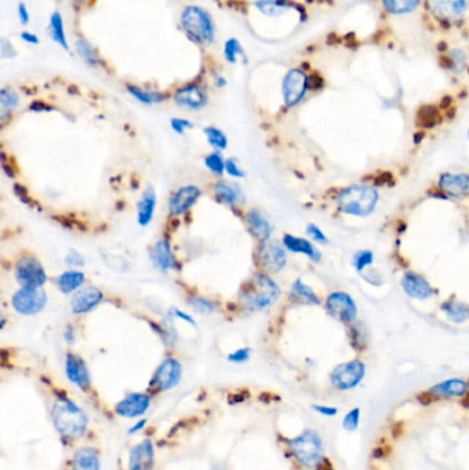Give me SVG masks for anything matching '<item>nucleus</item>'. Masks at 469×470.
<instances>
[{
  "instance_id": "obj_1",
  "label": "nucleus",
  "mask_w": 469,
  "mask_h": 470,
  "mask_svg": "<svg viewBox=\"0 0 469 470\" xmlns=\"http://www.w3.org/2000/svg\"><path fill=\"white\" fill-rule=\"evenodd\" d=\"M292 458L304 469L315 470L325 460V444L315 429H304L287 441Z\"/></svg>"
},
{
  "instance_id": "obj_2",
  "label": "nucleus",
  "mask_w": 469,
  "mask_h": 470,
  "mask_svg": "<svg viewBox=\"0 0 469 470\" xmlns=\"http://www.w3.org/2000/svg\"><path fill=\"white\" fill-rule=\"evenodd\" d=\"M51 417L58 433L69 440L82 437L88 425L83 410L68 397H58L51 407Z\"/></svg>"
},
{
  "instance_id": "obj_3",
  "label": "nucleus",
  "mask_w": 469,
  "mask_h": 470,
  "mask_svg": "<svg viewBox=\"0 0 469 470\" xmlns=\"http://www.w3.org/2000/svg\"><path fill=\"white\" fill-rule=\"evenodd\" d=\"M281 296L280 286L265 273L255 274L240 290V301L251 311L272 307Z\"/></svg>"
},
{
  "instance_id": "obj_4",
  "label": "nucleus",
  "mask_w": 469,
  "mask_h": 470,
  "mask_svg": "<svg viewBox=\"0 0 469 470\" xmlns=\"http://www.w3.org/2000/svg\"><path fill=\"white\" fill-rule=\"evenodd\" d=\"M336 201L346 214L368 216L377 205L378 193L369 186H351L340 191Z\"/></svg>"
},
{
  "instance_id": "obj_5",
  "label": "nucleus",
  "mask_w": 469,
  "mask_h": 470,
  "mask_svg": "<svg viewBox=\"0 0 469 470\" xmlns=\"http://www.w3.org/2000/svg\"><path fill=\"white\" fill-rule=\"evenodd\" d=\"M180 24L186 34L198 43L211 45L215 39V28L212 18L201 8H186L180 16Z\"/></svg>"
},
{
  "instance_id": "obj_6",
  "label": "nucleus",
  "mask_w": 469,
  "mask_h": 470,
  "mask_svg": "<svg viewBox=\"0 0 469 470\" xmlns=\"http://www.w3.org/2000/svg\"><path fill=\"white\" fill-rule=\"evenodd\" d=\"M365 375L366 364L359 359H354L337 364L329 375V382L333 389L339 392H348L359 386Z\"/></svg>"
},
{
  "instance_id": "obj_7",
  "label": "nucleus",
  "mask_w": 469,
  "mask_h": 470,
  "mask_svg": "<svg viewBox=\"0 0 469 470\" xmlns=\"http://www.w3.org/2000/svg\"><path fill=\"white\" fill-rule=\"evenodd\" d=\"M469 396V381L465 378H448L440 381L425 392H422L418 399H422V404H431L439 400H461Z\"/></svg>"
},
{
  "instance_id": "obj_8",
  "label": "nucleus",
  "mask_w": 469,
  "mask_h": 470,
  "mask_svg": "<svg viewBox=\"0 0 469 470\" xmlns=\"http://www.w3.org/2000/svg\"><path fill=\"white\" fill-rule=\"evenodd\" d=\"M16 280L21 288H42L47 282V274L35 256H21L16 264Z\"/></svg>"
},
{
  "instance_id": "obj_9",
  "label": "nucleus",
  "mask_w": 469,
  "mask_h": 470,
  "mask_svg": "<svg viewBox=\"0 0 469 470\" xmlns=\"http://www.w3.org/2000/svg\"><path fill=\"white\" fill-rule=\"evenodd\" d=\"M47 293L42 288H21L13 295L12 306L21 315H36L45 310Z\"/></svg>"
},
{
  "instance_id": "obj_10",
  "label": "nucleus",
  "mask_w": 469,
  "mask_h": 470,
  "mask_svg": "<svg viewBox=\"0 0 469 470\" xmlns=\"http://www.w3.org/2000/svg\"><path fill=\"white\" fill-rule=\"evenodd\" d=\"M183 369L178 359L175 358H167L164 359L157 370L154 371L149 388L154 392H165L176 385H179L182 380Z\"/></svg>"
},
{
  "instance_id": "obj_11",
  "label": "nucleus",
  "mask_w": 469,
  "mask_h": 470,
  "mask_svg": "<svg viewBox=\"0 0 469 470\" xmlns=\"http://www.w3.org/2000/svg\"><path fill=\"white\" fill-rule=\"evenodd\" d=\"M287 248L276 241L263 243L258 251V263L265 273H280L288 263Z\"/></svg>"
},
{
  "instance_id": "obj_12",
  "label": "nucleus",
  "mask_w": 469,
  "mask_h": 470,
  "mask_svg": "<svg viewBox=\"0 0 469 470\" xmlns=\"http://www.w3.org/2000/svg\"><path fill=\"white\" fill-rule=\"evenodd\" d=\"M309 77L300 69H291L282 82V95L287 106H296L309 90Z\"/></svg>"
},
{
  "instance_id": "obj_13",
  "label": "nucleus",
  "mask_w": 469,
  "mask_h": 470,
  "mask_svg": "<svg viewBox=\"0 0 469 470\" xmlns=\"http://www.w3.org/2000/svg\"><path fill=\"white\" fill-rule=\"evenodd\" d=\"M328 312L340 322L351 323L357 318V306L350 295L335 292L326 299Z\"/></svg>"
},
{
  "instance_id": "obj_14",
  "label": "nucleus",
  "mask_w": 469,
  "mask_h": 470,
  "mask_svg": "<svg viewBox=\"0 0 469 470\" xmlns=\"http://www.w3.org/2000/svg\"><path fill=\"white\" fill-rule=\"evenodd\" d=\"M431 14L443 23H453L462 17L466 10L465 0H426Z\"/></svg>"
},
{
  "instance_id": "obj_15",
  "label": "nucleus",
  "mask_w": 469,
  "mask_h": 470,
  "mask_svg": "<svg viewBox=\"0 0 469 470\" xmlns=\"http://www.w3.org/2000/svg\"><path fill=\"white\" fill-rule=\"evenodd\" d=\"M150 404L152 399L147 393L135 392L127 395L121 401H119L115 407V412L123 418H136L145 415L150 408Z\"/></svg>"
},
{
  "instance_id": "obj_16",
  "label": "nucleus",
  "mask_w": 469,
  "mask_h": 470,
  "mask_svg": "<svg viewBox=\"0 0 469 470\" xmlns=\"http://www.w3.org/2000/svg\"><path fill=\"white\" fill-rule=\"evenodd\" d=\"M201 188L193 184L183 186L178 188L169 199V213L171 216H182L189 212L201 197Z\"/></svg>"
},
{
  "instance_id": "obj_17",
  "label": "nucleus",
  "mask_w": 469,
  "mask_h": 470,
  "mask_svg": "<svg viewBox=\"0 0 469 470\" xmlns=\"http://www.w3.org/2000/svg\"><path fill=\"white\" fill-rule=\"evenodd\" d=\"M104 301V293L95 286H84L73 293L71 306L76 315L88 314Z\"/></svg>"
},
{
  "instance_id": "obj_18",
  "label": "nucleus",
  "mask_w": 469,
  "mask_h": 470,
  "mask_svg": "<svg viewBox=\"0 0 469 470\" xmlns=\"http://www.w3.org/2000/svg\"><path fill=\"white\" fill-rule=\"evenodd\" d=\"M154 467V445L150 438L138 443L130 451L128 470H153Z\"/></svg>"
},
{
  "instance_id": "obj_19",
  "label": "nucleus",
  "mask_w": 469,
  "mask_h": 470,
  "mask_svg": "<svg viewBox=\"0 0 469 470\" xmlns=\"http://www.w3.org/2000/svg\"><path fill=\"white\" fill-rule=\"evenodd\" d=\"M175 102L179 106L189 108L191 110H198L206 106L208 95L204 87L198 84H189L176 91Z\"/></svg>"
},
{
  "instance_id": "obj_20",
  "label": "nucleus",
  "mask_w": 469,
  "mask_h": 470,
  "mask_svg": "<svg viewBox=\"0 0 469 470\" xmlns=\"http://www.w3.org/2000/svg\"><path fill=\"white\" fill-rule=\"evenodd\" d=\"M65 371L72 384L86 391L90 386V371L86 362L75 354H69L65 359Z\"/></svg>"
},
{
  "instance_id": "obj_21",
  "label": "nucleus",
  "mask_w": 469,
  "mask_h": 470,
  "mask_svg": "<svg viewBox=\"0 0 469 470\" xmlns=\"http://www.w3.org/2000/svg\"><path fill=\"white\" fill-rule=\"evenodd\" d=\"M150 259L156 269L161 273H168L176 269V258L167 240H158L153 245L150 251Z\"/></svg>"
},
{
  "instance_id": "obj_22",
  "label": "nucleus",
  "mask_w": 469,
  "mask_h": 470,
  "mask_svg": "<svg viewBox=\"0 0 469 470\" xmlns=\"http://www.w3.org/2000/svg\"><path fill=\"white\" fill-rule=\"evenodd\" d=\"M245 221H247V227H248L250 232L252 234V237H255L259 243L263 244V243H267L270 240L273 227L261 210L251 209L247 213Z\"/></svg>"
},
{
  "instance_id": "obj_23",
  "label": "nucleus",
  "mask_w": 469,
  "mask_h": 470,
  "mask_svg": "<svg viewBox=\"0 0 469 470\" xmlns=\"http://www.w3.org/2000/svg\"><path fill=\"white\" fill-rule=\"evenodd\" d=\"M402 288L406 292V295L420 300L429 299L436 293L435 289L426 282V280L413 273H409L402 278Z\"/></svg>"
},
{
  "instance_id": "obj_24",
  "label": "nucleus",
  "mask_w": 469,
  "mask_h": 470,
  "mask_svg": "<svg viewBox=\"0 0 469 470\" xmlns=\"http://www.w3.org/2000/svg\"><path fill=\"white\" fill-rule=\"evenodd\" d=\"M439 187L444 194L451 197H464L469 193V175L444 173L439 180Z\"/></svg>"
},
{
  "instance_id": "obj_25",
  "label": "nucleus",
  "mask_w": 469,
  "mask_h": 470,
  "mask_svg": "<svg viewBox=\"0 0 469 470\" xmlns=\"http://www.w3.org/2000/svg\"><path fill=\"white\" fill-rule=\"evenodd\" d=\"M156 206H157V194H156L153 187H147L142 193L141 199H139L138 206H136V220H138L139 225H142V227L149 225V223L154 217Z\"/></svg>"
},
{
  "instance_id": "obj_26",
  "label": "nucleus",
  "mask_w": 469,
  "mask_h": 470,
  "mask_svg": "<svg viewBox=\"0 0 469 470\" xmlns=\"http://www.w3.org/2000/svg\"><path fill=\"white\" fill-rule=\"evenodd\" d=\"M213 191L215 195L217 197L219 201H221L223 203H227L230 206L240 203L244 199V194L241 187L234 183V182H228V180H217L213 184Z\"/></svg>"
},
{
  "instance_id": "obj_27",
  "label": "nucleus",
  "mask_w": 469,
  "mask_h": 470,
  "mask_svg": "<svg viewBox=\"0 0 469 470\" xmlns=\"http://www.w3.org/2000/svg\"><path fill=\"white\" fill-rule=\"evenodd\" d=\"M282 245L288 251H291L293 253L304 255L313 262L321 260V252L310 241H307L304 238L295 237V235H292V234H285L284 238H282Z\"/></svg>"
},
{
  "instance_id": "obj_28",
  "label": "nucleus",
  "mask_w": 469,
  "mask_h": 470,
  "mask_svg": "<svg viewBox=\"0 0 469 470\" xmlns=\"http://www.w3.org/2000/svg\"><path fill=\"white\" fill-rule=\"evenodd\" d=\"M72 470H101L98 451L93 447L79 448L72 458Z\"/></svg>"
},
{
  "instance_id": "obj_29",
  "label": "nucleus",
  "mask_w": 469,
  "mask_h": 470,
  "mask_svg": "<svg viewBox=\"0 0 469 470\" xmlns=\"http://www.w3.org/2000/svg\"><path fill=\"white\" fill-rule=\"evenodd\" d=\"M56 284L64 295L76 293L86 284V275L80 270H68L57 277Z\"/></svg>"
},
{
  "instance_id": "obj_30",
  "label": "nucleus",
  "mask_w": 469,
  "mask_h": 470,
  "mask_svg": "<svg viewBox=\"0 0 469 470\" xmlns=\"http://www.w3.org/2000/svg\"><path fill=\"white\" fill-rule=\"evenodd\" d=\"M291 299L302 304H320L318 296L302 280H296L291 286Z\"/></svg>"
},
{
  "instance_id": "obj_31",
  "label": "nucleus",
  "mask_w": 469,
  "mask_h": 470,
  "mask_svg": "<svg viewBox=\"0 0 469 470\" xmlns=\"http://www.w3.org/2000/svg\"><path fill=\"white\" fill-rule=\"evenodd\" d=\"M442 311L454 323H462L469 319V306L461 301L448 300L442 304Z\"/></svg>"
},
{
  "instance_id": "obj_32",
  "label": "nucleus",
  "mask_w": 469,
  "mask_h": 470,
  "mask_svg": "<svg viewBox=\"0 0 469 470\" xmlns=\"http://www.w3.org/2000/svg\"><path fill=\"white\" fill-rule=\"evenodd\" d=\"M20 97L13 88H3L0 91V120L6 121L9 116L14 112V109L19 106Z\"/></svg>"
},
{
  "instance_id": "obj_33",
  "label": "nucleus",
  "mask_w": 469,
  "mask_h": 470,
  "mask_svg": "<svg viewBox=\"0 0 469 470\" xmlns=\"http://www.w3.org/2000/svg\"><path fill=\"white\" fill-rule=\"evenodd\" d=\"M255 6L266 16L276 17L282 14L285 10H288L292 3H289L288 0H259L255 3Z\"/></svg>"
},
{
  "instance_id": "obj_34",
  "label": "nucleus",
  "mask_w": 469,
  "mask_h": 470,
  "mask_svg": "<svg viewBox=\"0 0 469 470\" xmlns=\"http://www.w3.org/2000/svg\"><path fill=\"white\" fill-rule=\"evenodd\" d=\"M50 36L62 49H65V50L69 49V46L67 43L65 31H64V20H62V16L60 13H54L51 16V20H50Z\"/></svg>"
},
{
  "instance_id": "obj_35",
  "label": "nucleus",
  "mask_w": 469,
  "mask_h": 470,
  "mask_svg": "<svg viewBox=\"0 0 469 470\" xmlns=\"http://www.w3.org/2000/svg\"><path fill=\"white\" fill-rule=\"evenodd\" d=\"M420 3V0H383L387 12L392 14H406L413 12Z\"/></svg>"
},
{
  "instance_id": "obj_36",
  "label": "nucleus",
  "mask_w": 469,
  "mask_h": 470,
  "mask_svg": "<svg viewBox=\"0 0 469 470\" xmlns=\"http://www.w3.org/2000/svg\"><path fill=\"white\" fill-rule=\"evenodd\" d=\"M204 134L206 136V142L212 146V149L215 151H221V150L227 149L228 139L221 129H219L216 127H206V128H204Z\"/></svg>"
},
{
  "instance_id": "obj_37",
  "label": "nucleus",
  "mask_w": 469,
  "mask_h": 470,
  "mask_svg": "<svg viewBox=\"0 0 469 470\" xmlns=\"http://www.w3.org/2000/svg\"><path fill=\"white\" fill-rule=\"evenodd\" d=\"M127 90H128V92H130L135 99H138L139 102L146 103V105L160 103V102H163V101L165 99V95L161 94V92H153V91L141 90V88L134 87V86H128Z\"/></svg>"
},
{
  "instance_id": "obj_38",
  "label": "nucleus",
  "mask_w": 469,
  "mask_h": 470,
  "mask_svg": "<svg viewBox=\"0 0 469 470\" xmlns=\"http://www.w3.org/2000/svg\"><path fill=\"white\" fill-rule=\"evenodd\" d=\"M362 419V410L361 407H354L350 411H347L341 418V426L346 432H357L361 426Z\"/></svg>"
},
{
  "instance_id": "obj_39",
  "label": "nucleus",
  "mask_w": 469,
  "mask_h": 470,
  "mask_svg": "<svg viewBox=\"0 0 469 470\" xmlns=\"http://www.w3.org/2000/svg\"><path fill=\"white\" fill-rule=\"evenodd\" d=\"M76 50L86 64H88L91 66H97L99 64V58H98L94 47L88 42L77 40L76 42Z\"/></svg>"
},
{
  "instance_id": "obj_40",
  "label": "nucleus",
  "mask_w": 469,
  "mask_h": 470,
  "mask_svg": "<svg viewBox=\"0 0 469 470\" xmlns=\"http://www.w3.org/2000/svg\"><path fill=\"white\" fill-rule=\"evenodd\" d=\"M205 166L215 175L220 176L226 172V161L223 160V156L219 151H213L208 154L204 160Z\"/></svg>"
},
{
  "instance_id": "obj_41",
  "label": "nucleus",
  "mask_w": 469,
  "mask_h": 470,
  "mask_svg": "<svg viewBox=\"0 0 469 470\" xmlns=\"http://www.w3.org/2000/svg\"><path fill=\"white\" fill-rule=\"evenodd\" d=\"M189 306L198 314L202 315H209L213 314L216 311V304L212 300H208L205 297H200V296H194L189 299Z\"/></svg>"
},
{
  "instance_id": "obj_42",
  "label": "nucleus",
  "mask_w": 469,
  "mask_h": 470,
  "mask_svg": "<svg viewBox=\"0 0 469 470\" xmlns=\"http://www.w3.org/2000/svg\"><path fill=\"white\" fill-rule=\"evenodd\" d=\"M244 54V49L241 47L240 42L237 39H228L224 45V57L228 62L236 64L237 55Z\"/></svg>"
},
{
  "instance_id": "obj_43",
  "label": "nucleus",
  "mask_w": 469,
  "mask_h": 470,
  "mask_svg": "<svg viewBox=\"0 0 469 470\" xmlns=\"http://www.w3.org/2000/svg\"><path fill=\"white\" fill-rule=\"evenodd\" d=\"M437 120V112L433 106L421 108L418 113V124L422 127H433Z\"/></svg>"
},
{
  "instance_id": "obj_44",
  "label": "nucleus",
  "mask_w": 469,
  "mask_h": 470,
  "mask_svg": "<svg viewBox=\"0 0 469 470\" xmlns=\"http://www.w3.org/2000/svg\"><path fill=\"white\" fill-rule=\"evenodd\" d=\"M372 263H373V252L370 251H362L354 256V267L359 273L363 271L366 267H369Z\"/></svg>"
},
{
  "instance_id": "obj_45",
  "label": "nucleus",
  "mask_w": 469,
  "mask_h": 470,
  "mask_svg": "<svg viewBox=\"0 0 469 470\" xmlns=\"http://www.w3.org/2000/svg\"><path fill=\"white\" fill-rule=\"evenodd\" d=\"M226 172L234 177V179H241L245 176V172L244 169L239 165L237 160L236 158H228L226 160Z\"/></svg>"
},
{
  "instance_id": "obj_46",
  "label": "nucleus",
  "mask_w": 469,
  "mask_h": 470,
  "mask_svg": "<svg viewBox=\"0 0 469 470\" xmlns=\"http://www.w3.org/2000/svg\"><path fill=\"white\" fill-rule=\"evenodd\" d=\"M311 410L314 412H317L321 417L325 418H333L336 415H339V408L335 406H329V404H313Z\"/></svg>"
},
{
  "instance_id": "obj_47",
  "label": "nucleus",
  "mask_w": 469,
  "mask_h": 470,
  "mask_svg": "<svg viewBox=\"0 0 469 470\" xmlns=\"http://www.w3.org/2000/svg\"><path fill=\"white\" fill-rule=\"evenodd\" d=\"M250 358H251V349L250 348H240L237 351L228 354V356H227V359L232 363H245L250 360Z\"/></svg>"
},
{
  "instance_id": "obj_48",
  "label": "nucleus",
  "mask_w": 469,
  "mask_h": 470,
  "mask_svg": "<svg viewBox=\"0 0 469 470\" xmlns=\"http://www.w3.org/2000/svg\"><path fill=\"white\" fill-rule=\"evenodd\" d=\"M65 263H67L68 267L76 269V270H77V269L84 267L86 260H84V258H83L77 251H71V252L68 253L67 259H65Z\"/></svg>"
},
{
  "instance_id": "obj_49",
  "label": "nucleus",
  "mask_w": 469,
  "mask_h": 470,
  "mask_svg": "<svg viewBox=\"0 0 469 470\" xmlns=\"http://www.w3.org/2000/svg\"><path fill=\"white\" fill-rule=\"evenodd\" d=\"M193 127H194L193 123L189 121V120H186V119H179V117H176V119H172V120H171V128H172L176 134H179V135H183V134L186 132V129H191Z\"/></svg>"
},
{
  "instance_id": "obj_50",
  "label": "nucleus",
  "mask_w": 469,
  "mask_h": 470,
  "mask_svg": "<svg viewBox=\"0 0 469 470\" xmlns=\"http://www.w3.org/2000/svg\"><path fill=\"white\" fill-rule=\"evenodd\" d=\"M307 234L310 235V237L320 243V244H328V238H326V235L322 232V230L320 227H317L315 224H309L307 228H306Z\"/></svg>"
},
{
  "instance_id": "obj_51",
  "label": "nucleus",
  "mask_w": 469,
  "mask_h": 470,
  "mask_svg": "<svg viewBox=\"0 0 469 470\" xmlns=\"http://www.w3.org/2000/svg\"><path fill=\"white\" fill-rule=\"evenodd\" d=\"M450 58H451V65H450V68H453L455 72L459 71V69L464 66V64H465V54H464L461 50H454V51H451Z\"/></svg>"
},
{
  "instance_id": "obj_52",
  "label": "nucleus",
  "mask_w": 469,
  "mask_h": 470,
  "mask_svg": "<svg viewBox=\"0 0 469 470\" xmlns=\"http://www.w3.org/2000/svg\"><path fill=\"white\" fill-rule=\"evenodd\" d=\"M169 315L173 317V318H178V319H180V321H184V322H187V323H190V325H193V326L195 325L194 318H193L191 315H189L187 312L179 310V308H172V310L169 311Z\"/></svg>"
},
{
  "instance_id": "obj_53",
  "label": "nucleus",
  "mask_w": 469,
  "mask_h": 470,
  "mask_svg": "<svg viewBox=\"0 0 469 470\" xmlns=\"http://www.w3.org/2000/svg\"><path fill=\"white\" fill-rule=\"evenodd\" d=\"M64 338L69 345H73L76 343V330L72 325H67L64 330Z\"/></svg>"
},
{
  "instance_id": "obj_54",
  "label": "nucleus",
  "mask_w": 469,
  "mask_h": 470,
  "mask_svg": "<svg viewBox=\"0 0 469 470\" xmlns=\"http://www.w3.org/2000/svg\"><path fill=\"white\" fill-rule=\"evenodd\" d=\"M19 17L21 20V24L27 25L29 23V13H28L27 6L24 3H20V6H19Z\"/></svg>"
},
{
  "instance_id": "obj_55",
  "label": "nucleus",
  "mask_w": 469,
  "mask_h": 470,
  "mask_svg": "<svg viewBox=\"0 0 469 470\" xmlns=\"http://www.w3.org/2000/svg\"><path fill=\"white\" fill-rule=\"evenodd\" d=\"M147 425V419L146 418H143V419H139L134 426H131V429L128 430V434H135V433H138V432H141L145 426Z\"/></svg>"
},
{
  "instance_id": "obj_56",
  "label": "nucleus",
  "mask_w": 469,
  "mask_h": 470,
  "mask_svg": "<svg viewBox=\"0 0 469 470\" xmlns=\"http://www.w3.org/2000/svg\"><path fill=\"white\" fill-rule=\"evenodd\" d=\"M21 39L25 40L27 43H31V45H38L39 43V38L31 32H23L21 34Z\"/></svg>"
},
{
  "instance_id": "obj_57",
  "label": "nucleus",
  "mask_w": 469,
  "mask_h": 470,
  "mask_svg": "<svg viewBox=\"0 0 469 470\" xmlns=\"http://www.w3.org/2000/svg\"><path fill=\"white\" fill-rule=\"evenodd\" d=\"M315 470H335V469H333L332 462H330L328 458H325V460H324Z\"/></svg>"
},
{
  "instance_id": "obj_58",
  "label": "nucleus",
  "mask_w": 469,
  "mask_h": 470,
  "mask_svg": "<svg viewBox=\"0 0 469 470\" xmlns=\"http://www.w3.org/2000/svg\"><path fill=\"white\" fill-rule=\"evenodd\" d=\"M216 82H217V86H219V87L226 86V80H224L223 77H216Z\"/></svg>"
},
{
  "instance_id": "obj_59",
  "label": "nucleus",
  "mask_w": 469,
  "mask_h": 470,
  "mask_svg": "<svg viewBox=\"0 0 469 470\" xmlns=\"http://www.w3.org/2000/svg\"><path fill=\"white\" fill-rule=\"evenodd\" d=\"M468 135H469V132H468Z\"/></svg>"
}]
</instances>
